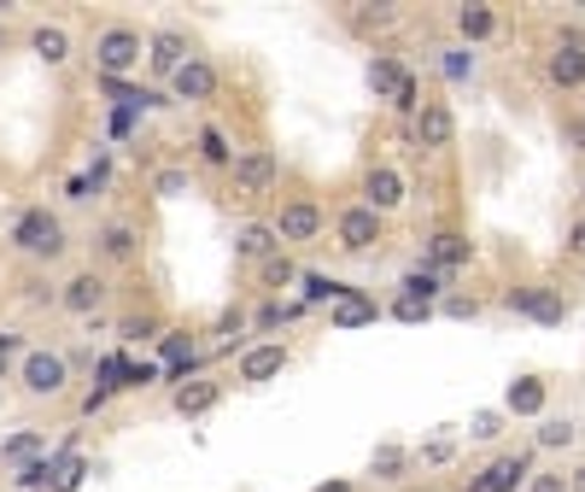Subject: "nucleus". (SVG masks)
I'll list each match as a JSON object with an SVG mask.
<instances>
[{
	"mask_svg": "<svg viewBox=\"0 0 585 492\" xmlns=\"http://www.w3.org/2000/svg\"><path fill=\"white\" fill-rule=\"evenodd\" d=\"M369 89H374V94H387L399 112H422V100H415V94H422V82H415V76L399 65V59H387V53H374V59H369Z\"/></svg>",
	"mask_w": 585,
	"mask_h": 492,
	"instance_id": "1",
	"label": "nucleus"
},
{
	"mask_svg": "<svg viewBox=\"0 0 585 492\" xmlns=\"http://www.w3.org/2000/svg\"><path fill=\"white\" fill-rule=\"evenodd\" d=\"M12 240L24 246V253H35V258H59V253H65V229H59L53 212H24V217H18V229H12Z\"/></svg>",
	"mask_w": 585,
	"mask_h": 492,
	"instance_id": "2",
	"label": "nucleus"
},
{
	"mask_svg": "<svg viewBox=\"0 0 585 492\" xmlns=\"http://www.w3.org/2000/svg\"><path fill=\"white\" fill-rule=\"evenodd\" d=\"M141 59V35L135 30H123V24H112V30H100V41H94V65L106 71V76H123Z\"/></svg>",
	"mask_w": 585,
	"mask_h": 492,
	"instance_id": "3",
	"label": "nucleus"
},
{
	"mask_svg": "<svg viewBox=\"0 0 585 492\" xmlns=\"http://www.w3.org/2000/svg\"><path fill=\"white\" fill-rule=\"evenodd\" d=\"M510 311H521V317L556 328L562 317H568V299H562L556 287H510Z\"/></svg>",
	"mask_w": 585,
	"mask_h": 492,
	"instance_id": "4",
	"label": "nucleus"
},
{
	"mask_svg": "<svg viewBox=\"0 0 585 492\" xmlns=\"http://www.w3.org/2000/svg\"><path fill=\"white\" fill-rule=\"evenodd\" d=\"M276 176H281V164H276L269 147H246L235 158V188L240 194H269V188H276Z\"/></svg>",
	"mask_w": 585,
	"mask_h": 492,
	"instance_id": "5",
	"label": "nucleus"
},
{
	"mask_svg": "<svg viewBox=\"0 0 585 492\" xmlns=\"http://www.w3.org/2000/svg\"><path fill=\"white\" fill-rule=\"evenodd\" d=\"M545 76L556 82V89H585V41L579 35L556 41V53L545 59Z\"/></svg>",
	"mask_w": 585,
	"mask_h": 492,
	"instance_id": "6",
	"label": "nucleus"
},
{
	"mask_svg": "<svg viewBox=\"0 0 585 492\" xmlns=\"http://www.w3.org/2000/svg\"><path fill=\"white\" fill-rule=\"evenodd\" d=\"M333 235H340L346 253H369V246L381 240V212H369V205H351V212H340V223H333Z\"/></svg>",
	"mask_w": 585,
	"mask_h": 492,
	"instance_id": "7",
	"label": "nucleus"
},
{
	"mask_svg": "<svg viewBox=\"0 0 585 492\" xmlns=\"http://www.w3.org/2000/svg\"><path fill=\"white\" fill-rule=\"evenodd\" d=\"M533 481V458H497L480 481H469L463 492H515V486H527Z\"/></svg>",
	"mask_w": 585,
	"mask_h": 492,
	"instance_id": "8",
	"label": "nucleus"
},
{
	"mask_svg": "<svg viewBox=\"0 0 585 492\" xmlns=\"http://www.w3.org/2000/svg\"><path fill=\"white\" fill-rule=\"evenodd\" d=\"M451 135H456V117H451V106H439V100H428V106L415 112V141H422V147H451Z\"/></svg>",
	"mask_w": 585,
	"mask_h": 492,
	"instance_id": "9",
	"label": "nucleus"
},
{
	"mask_svg": "<svg viewBox=\"0 0 585 492\" xmlns=\"http://www.w3.org/2000/svg\"><path fill=\"white\" fill-rule=\"evenodd\" d=\"M24 387L30 393H59V387H65V358L59 352H30L24 358Z\"/></svg>",
	"mask_w": 585,
	"mask_h": 492,
	"instance_id": "10",
	"label": "nucleus"
},
{
	"mask_svg": "<svg viewBox=\"0 0 585 492\" xmlns=\"http://www.w3.org/2000/svg\"><path fill=\"white\" fill-rule=\"evenodd\" d=\"M171 89H176V100H212L217 94V71L205 65V59H187V65L171 76Z\"/></svg>",
	"mask_w": 585,
	"mask_h": 492,
	"instance_id": "11",
	"label": "nucleus"
},
{
	"mask_svg": "<svg viewBox=\"0 0 585 492\" xmlns=\"http://www.w3.org/2000/svg\"><path fill=\"white\" fill-rule=\"evenodd\" d=\"M276 235H281V240H310V235H322V212H317V205H305V199H292V205H281Z\"/></svg>",
	"mask_w": 585,
	"mask_h": 492,
	"instance_id": "12",
	"label": "nucleus"
},
{
	"mask_svg": "<svg viewBox=\"0 0 585 492\" xmlns=\"http://www.w3.org/2000/svg\"><path fill=\"white\" fill-rule=\"evenodd\" d=\"M287 369V346H253L240 352V381H276Z\"/></svg>",
	"mask_w": 585,
	"mask_h": 492,
	"instance_id": "13",
	"label": "nucleus"
},
{
	"mask_svg": "<svg viewBox=\"0 0 585 492\" xmlns=\"http://www.w3.org/2000/svg\"><path fill=\"white\" fill-rule=\"evenodd\" d=\"M363 194H369V199H363L369 212H392V205L404 199V176H399V171H387V164H381V171H369Z\"/></svg>",
	"mask_w": 585,
	"mask_h": 492,
	"instance_id": "14",
	"label": "nucleus"
},
{
	"mask_svg": "<svg viewBox=\"0 0 585 492\" xmlns=\"http://www.w3.org/2000/svg\"><path fill=\"white\" fill-rule=\"evenodd\" d=\"M545 399H551V387L538 381V376H521V381H510V393H504L510 417H538V410H545Z\"/></svg>",
	"mask_w": 585,
	"mask_h": 492,
	"instance_id": "15",
	"label": "nucleus"
},
{
	"mask_svg": "<svg viewBox=\"0 0 585 492\" xmlns=\"http://www.w3.org/2000/svg\"><path fill=\"white\" fill-rule=\"evenodd\" d=\"M146 59H153L158 76H176V71L187 65V48H182L176 30H158V35H153V53H146Z\"/></svg>",
	"mask_w": 585,
	"mask_h": 492,
	"instance_id": "16",
	"label": "nucleus"
},
{
	"mask_svg": "<svg viewBox=\"0 0 585 492\" xmlns=\"http://www.w3.org/2000/svg\"><path fill=\"white\" fill-rule=\"evenodd\" d=\"M456 264H469V240L463 235H433L428 240V270H456Z\"/></svg>",
	"mask_w": 585,
	"mask_h": 492,
	"instance_id": "17",
	"label": "nucleus"
},
{
	"mask_svg": "<svg viewBox=\"0 0 585 492\" xmlns=\"http://www.w3.org/2000/svg\"><path fill=\"white\" fill-rule=\"evenodd\" d=\"M381 317V305H374L369 294H358V287H351V294L333 305V328H363V322H374Z\"/></svg>",
	"mask_w": 585,
	"mask_h": 492,
	"instance_id": "18",
	"label": "nucleus"
},
{
	"mask_svg": "<svg viewBox=\"0 0 585 492\" xmlns=\"http://www.w3.org/2000/svg\"><path fill=\"white\" fill-rule=\"evenodd\" d=\"M100 299H106V281H100V276H76L65 287V311H76V317H89Z\"/></svg>",
	"mask_w": 585,
	"mask_h": 492,
	"instance_id": "19",
	"label": "nucleus"
},
{
	"mask_svg": "<svg viewBox=\"0 0 585 492\" xmlns=\"http://www.w3.org/2000/svg\"><path fill=\"white\" fill-rule=\"evenodd\" d=\"M212 404H217V381H187V387H176V410H182V417H205Z\"/></svg>",
	"mask_w": 585,
	"mask_h": 492,
	"instance_id": "20",
	"label": "nucleus"
},
{
	"mask_svg": "<svg viewBox=\"0 0 585 492\" xmlns=\"http://www.w3.org/2000/svg\"><path fill=\"white\" fill-rule=\"evenodd\" d=\"M100 253H106L112 264H130V258L141 253V240H135V229H130V223H112V229L100 235Z\"/></svg>",
	"mask_w": 585,
	"mask_h": 492,
	"instance_id": "21",
	"label": "nucleus"
},
{
	"mask_svg": "<svg viewBox=\"0 0 585 492\" xmlns=\"http://www.w3.org/2000/svg\"><path fill=\"white\" fill-rule=\"evenodd\" d=\"M235 246H240V258H276V229L269 223H246Z\"/></svg>",
	"mask_w": 585,
	"mask_h": 492,
	"instance_id": "22",
	"label": "nucleus"
},
{
	"mask_svg": "<svg viewBox=\"0 0 585 492\" xmlns=\"http://www.w3.org/2000/svg\"><path fill=\"white\" fill-rule=\"evenodd\" d=\"M30 48H35V59H48V65H65V53H71V41H65V30H53V24H41V30L30 35Z\"/></svg>",
	"mask_w": 585,
	"mask_h": 492,
	"instance_id": "23",
	"label": "nucleus"
},
{
	"mask_svg": "<svg viewBox=\"0 0 585 492\" xmlns=\"http://www.w3.org/2000/svg\"><path fill=\"white\" fill-rule=\"evenodd\" d=\"M456 30H463V41H486L497 30V18H492V7H463L456 12Z\"/></svg>",
	"mask_w": 585,
	"mask_h": 492,
	"instance_id": "24",
	"label": "nucleus"
},
{
	"mask_svg": "<svg viewBox=\"0 0 585 492\" xmlns=\"http://www.w3.org/2000/svg\"><path fill=\"white\" fill-rule=\"evenodd\" d=\"M82 475H89V469H82V458L65 445V458L53 463V492H76V486H82Z\"/></svg>",
	"mask_w": 585,
	"mask_h": 492,
	"instance_id": "25",
	"label": "nucleus"
},
{
	"mask_svg": "<svg viewBox=\"0 0 585 492\" xmlns=\"http://www.w3.org/2000/svg\"><path fill=\"white\" fill-rule=\"evenodd\" d=\"M346 294H351V287H346V281H333V276H317V270L305 276V299H328V305H340Z\"/></svg>",
	"mask_w": 585,
	"mask_h": 492,
	"instance_id": "26",
	"label": "nucleus"
},
{
	"mask_svg": "<svg viewBox=\"0 0 585 492\" xmlns=\"http://www.w3.org/2000/svg\"><path fill=\"white\" fill-rule=\"evenodd\" d=\"M404 294L433 305V299H439V270H428V264H422V270H410V276H404Z\"/></svg>",
	"mask_w": 585,
	"mask_h": 492,
	"instance_id": "27",
	"label": "nucleus"
},
{
	"mask_svg": "<svg viewBox=\"0 0 585 492\" xmlns=\"http://www.w3.org/2000/svg\"><path fill=\"white\" fill-rule=\"evenodd\" d=\"M574 434H579V428H574L568 417H562V422H538V445H545V451H556V445H574Z\"/></svg>",
	"mask_w": 585,
	"mask_h": 492,
	"instance_id": "28",
	"label": "nucleus"
},
{
	"mask_svg": "<svg viewBox=\"0 0 585 492\" xmlns=\"http://www.w3.org/2000/svg\"><path fill=\"white\" fill-rule=\"evenodd\" d=\"M35 451H41V434H12L7 445H0V458H7V463H30Z\"/></svg>",
	"mask_w": 585,
	"mask_h": 492,
	"instance_id": "29",
	"label": "nucleus"
},
{
	"mask_svg": "<svg viewBox=\"0 0 585 492\" xmlns=\"http://www.w3.org/2000/svg\"><path fill=\"white\" fill-rule=\"evenodd\" d=\"M199 153L212 158V164H228V141H223V130H212V123H205V130H199Z\"/></svg>",
	"mask_w": 585,
	"mask_h": 492,
	"instance_id": "30",
	"label": "nucleus"
},
{
	"mask_svg": "<svg viewBox=\"0 0 585 492\" xmlns=\"http://www.w3.org/2000/svg\"><path fill=\"white\" fill-rule=\"evenodd\" d=\"M404 463H410L404 445H381V451H374V475H399Z\"/></svg>",
	"mask_w": 585,
	"mask_h": 492,
	"instance_id": "31",
	"label": "nucleus"
},
{
	"mask_svg": "<svg viewBox=\"0 0 585 492\" xmlns=\"http://www.w3.org/2000/svg\"><path fill=\"white\" fill-rule=\"evenodd\" d=\"M392 317H399V322H428V317H433V305H428V299H410V294H404L399 305H392Z\"/></svg>",
	"mask_w": 585,
	"mask_h": 492,
	"instance_id": "32",
	"label": "nucleus"
},
{
	"mask_svg": "<svg viewBox=\"0 0 585 492\" xmlns=\"http://www.w3.org/2000/svg\"><path fill=\"white\" fill-rule=\"evenodd\" d=\"M469 71H474V59H469V48H451V53H445V76H451V82H463Z\"/></svg>",
	"mask_w": 585,
	"mask_h": 492,
	"instance_id": "33",
	"label": "nucleus"
},
{
	"mask_svg": "<svg viewBox=\"0 0 585 492\" xmlns=\"http://www.w3.org/2000/svg\"><path fill=\"white\" fill-rule=\"evenodd\" d=\"M264 281H269V287H287V281H292V264H287L281 253H276V258H264Z\"/></svg>",
	"mask_w": 585,
	"mask_h": 492,
	"instance_id": "34",
	"label": "nucleus"
},
{
	"mask_svg": "<svg viewBox=\"0 0 585 492\" xmlns=\"http://www.w3.org/2000/svg\"><path fill=\"white\" fill-rule=\"evenodd\" d=\"M469 434H474V440H492V434H497V410H480V417L469 422Z\"/></svg>",
	"mask_w": 585,
	"mask_h": 492,
	"instance_id": "35",
	"label": "nucleus"
},
{
	"mask_svg": "<svg viewBox=\"0 0 585 492\" xmlns=\"http://www.w3.org/2000/svg\"><path fill=\"white\" fill-rule=\"evenodd\" d=\"M527 492H574V486H568V475H533Z\"/></svg>",
	"mask_w": 585,
	"mask_h": 492,
	"instance_id": "36",
	"label": "nucleus"
},
{
	"mask_svg": "<svg viewBox=\"0 0 585 492\" xmlns=\"http://www.w3.org/2000/svg\"><path fill=\"white\" fill-rule=\"evenodd\" d=\"M182 188H187V182H182V171H164V176H158V194H164V199H176Z\"/></svg>",
	"mask_w": 585,
	"mask_h": 492,
	"instance_id": "37",
	"label": "nucleus"
},
{
	"mask_svg": "<svg viewBox=\"0 0 585 492\" xmlns=\"http://www.w3.org/2000/svg\"><path fill=\"white\" fill-rule=\"evenodd\" d=\"M445 317H469V322H474L480 305H474V299H445Z\"/></svg>",
	"mask_w": 585,
	"mask_h": 492,
	"instance_id": "38",
	"label": "nucleus"
},
{
	"mask_svg": "<svg viewBox=\"0 0 585 492\" xmlns=\"http://www.w3.org/2000/svg\"><path fill=\"white\" fill-rule=\"evenodd\" d=\"M146 381H158V369L153 363H130V387H146Z\"/></svg>",
	"mask_w": 585,
	"mask_h": 492,
	"instance_id": "39",
	"label": "nucleus"
},
{
	"mask_svg": "<svg viewBox=\"0 0 585 492\" xmlns=\"http://www.w3.org/2000/svg\"><path fill=\"white\" fill-rule=\"evenodd\" d=\"M117 335H123V340H141V335H153V322H146V317L135 322V317H130V322H123V328H117Z\"/></svg>",
	"mask_w": 585,
	"mask_h": 492,
	"instance_id": "40",
	"label": "nucleus"
},
{
	"mask_svg": "<svg viewBox=\"0 0 585 492\" xmlns=\"http://www.w3.org/2000/svg\"><path fill=\"white\" fill-rule=\"evenodd\" d=\"M568 141H574V153H585V117H568Z\"/></svg>",
	"mask_w": 585,
	"mask_h": 492,
	"instance_id": "41",
	"label": "nucleus"
},
{
	"mask_svg": "<svg viewBox=\"0 0 585 492\" xmlns=\"http://www.w3.org/2000/svg\"><path fill=\"white\" fill-rule=\"evenodd\" d=\"M568 253H574V258H585V217L574 223V235H568Z\"/></svg>",
	"mask_w": 585,
	"mask_h": 492,
	"instance_id": "42",
	"label": "nucleus"
},
{
	"mask_svg": "<svg viewBox=\"0 0 585 492\" xmlns=\"http://www.w3.org/2000/svg\"><path fill=\"white\" fill-rule=\"evenodd\" d=\"M18 352V335H0V369H7V358Z\"/></svg>",
	"mask_w": 585,
	"mask_h": 492,
	"instance_id": "43",
	"label": "nucleus"
},
{
	"mask_svg": "<svg viewBox=\"0 0 585 492\" xmlns=\"http://www.w3.org/2000/svg\"><path fill=\"white\" fill-rule=\"evenodd\" d=\"M568 486H574V492H585V463H579L574 475H568Z\"/></svg>",
	"mask_w": 585,
	"mask_h": 492,
	"instance_id": "44",
	"label": "nucleus"
},
{
	"mask_svg": "<svg viewBox=\"0 0 585 492\" xmlns=\"http://www.w3.org/2000/svg\"><path fill=\"white\" fill-rule=\"evenodd\" d=\"M317 492H351V486H346V481H322Z\"/></svg>",
	"mask_w": 585,
	"mask_h": 492,
	"instance_id": "45",
	"label": "nucleus"
},
{
	"mask_svg": "<svg viewBox=\"0 0 585 492\" xmlns=\"http://www.w3.org/2000/svg\"><path fill=\"white\" fill-rule=\"evenodd\" d=\"M579 205H585V182H579Z\"/></svg>",
	"mask_w": 585,
	"mask_h": 492,
	"instance_id": "46",
	"label": "nucleus"
},
{
	"mask_svg": "<svg viewBox=\"0 0 585 492\" xmlns=\"http://www.w3.org/2000/svg\"><path fill=\"white\" fill-rule=\"evenodd\" d=\"M0 41H7V35H0Z\"/></svg>",
	"mask_w": 585,
	"mask_h": 492,
	"instance_id": "47",
	"label": "nucleus"
}]
</instances>
